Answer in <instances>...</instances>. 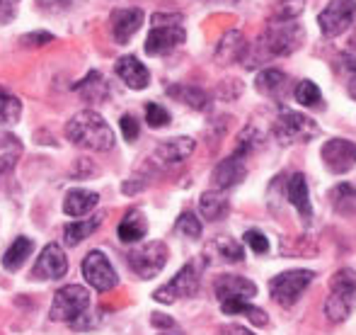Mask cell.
Wrapping results in <instances>:
<instances>
[{
    "label": "cell",
    "mask_w": 356,
    "mask_h": 335,
    "mask_svg": "<svg viewBox=\"0 0 356 335\" xmlns=\"http://www.w3.org/2000/svg\"><path fill=\"white\" fill-rule=\"evenodd\" d=\"M83 277L95 292H112L119 284L117 270L102 251H90L83 258Z\"/></svg>",
    "instance_id": "ba28073f"
},
{
    "label": "cell",
    "mask_w": 356,
    "mask_h": 335,
    "mask_svg": "<svg viewBox=\"0 0 356 335\" xmlns=\"http://www.w3.org/2000/svg\"><path fill=\"white\" fill-rule=\"evenodd\" d=\"M342 68L352 78H356V54H344V56H342Z\"/></svg>",
    "instance_id": "7bdbcfd3"
},
{
    "label": "cell",
    "mask_w": 356,
    "mask_h": 335,
    "mask_svg": "<svg viewBox=\"0 0 356 335\" xmlns=\"http://www.w3.org/2000/svg\"><path fill=\"white\" fill-rule=\"evenodd\" d=\"M213 289L218 302H228V299H248L250 302L252 297H257V284L240 274H220Z\"/></svg>",
    "instance_id": "5bb4252c"
},
{
    "label": "cell",
    "mask_w": 356,
    "mask_h": 335,
    "mask_svg": "<svg viewBox=\"0 0 356 335\" xmlns=\"http://www.w3.org/2000/svg\"><path fill=\"white\" fill-rule=\"evenodd\" d=\"M75 90H80V93L85 95L88 100H102L104 95H107V85H104V78L99 76L97 71L90 73L85 81H80L75 85Z\"/></svg>",
    "instance_id": "d6a6232c"
},
{
    "label": "cell",
    "mask_w": 356,
    "mask_h": 335,
    "mask_svg": "<svg viewBox=\"0 0 356 335\" xmlns=\"http://www.w3.org/2000/svg\"><path fill=\"white\" fill-rule=\"evenodd\" d=\"M293 95L298 100V104H303V107H320L323 104V93H320V88L313 81H300L296 85Z\"/></svg>",
    "instance_id": "1f68e13d"
},
{
    "label": "cell",
    "mask_w": 356,
    "mask_h": 335,
    "mask_svg": "<svg viewBox=\"0 0 356 335\" xmlns=\"http://www.w3.org/2000/svg\"><path fill=\"white\" fill-rule=\"evenodd\" d=\"M259 141H262V134L257 132L254 127H248L243 134H240V141H238V148H235V153L238 156H250V153L254 151V148L259 146Z\"/></svg>",
    "instance_id": "e575fe53"
},
{
    "label": "cell",
    "mask_w": 356,
    "mask_h": 335,
    "mask_svg": "<svg viewBox=\"0 0 356 335\" xmlns=\"http://www.w3.org/2000/svg\"><path fill=\"white\" fill-rule=\"evenodd\" d=\"M349 95L356 100V78H352V83H349Z\"/></svg>",
    "instance_id": "bcb514c9"
},
{
    "label": "cell",
    "mask_w": 356,
    "mask_h": 335,
    "mask_svg": "<svg viewBox=\"0 0 356 335\" xmlns=\"http://www.w3.org/2000/svg\"><path fill=\"white\" fill-rule=\"evenodd\" d=\"M230 212V204H228V197L220 194L218 189H209L199 197V214H202L207 221H220L225 219Z\"/></svg>",
    "instance_id": "7402d4cb"
},
{
    "label": "cell",
    "mask_w": 356,
    "mask_h": 335,
    "mask_svg": "<svg viewBox=\"0 0 356 335\" xmlns=\"http://www.w3.org/2000/svg\"><path fill=\"white\" fill-rule=\"evenodd\" d=\"M22 114V102L13 93L0 88V124H15Z\"/></svg>",
    "instance_id": "4dcf8cb0"
},
{
    "label": "cell",
    "mask_w": 356,
    "mask_h": 335,
    "mask_svg": "<svg viewBox=\"0 0 356 335\" xmlns=\"http://www.w3.org/2000/svg\"><path fill=\"white\" fill-rule=\"evenodd\" d=\"M177 231L187 238H202V221L194 212H184L177 219Z\"/></svg>",
    "instance_id": "836d02e7"
},
{
    "label": "cell",
    "mask_w": 356,
    "mask_h": 335,
    "mask_svg": "<svg viewBox=\"0 0 356 335\" xmlns=\"http://www.w3.org/2000/svg\"><path fill=\"white\" fill-rule=\"evenodd\" d=\"M245 175H248V166H245V158L233 153V156L223 158L218 166L213 168V185L218 189L235 187L238 182H243Z\"/></svg>",
    "instance_id": "e0dca14e"
},
{
    "label": "cell",
    "mask_w": 356,
    "mask_h": 335,
    "mask_svg": "<svg viewBox=\"0 0 356 335\" xmlns=\"http://www.w3.org/2000/svg\"><path fill=\"white\" fill-rule=\"evenodd\" d=\"M34 251V241L27 236H19L13 241V246L8 248V253H5L3 258V267L8 270V272H15V270H19L24 265V260L32 255Z\"/></svg>",
    "instance_id": "83f0119b"
},
{
    "label": "cell",
    "mask_w": 356,
    "mask_h": 335,
    "mask_svg": "<svg viewBox=\"0 0 356 335\" xmlns=\"http://www.w3.org/2000/svg\"><path fill=\"white\" fill-rule=\"evenodd\" d=\"M143 10L141 8H122L112 13V34L117 44H129L134 34L143 24Z\"/></svg>",
    "instance_id": "9a60e30c"
},
{
    "label": "cell",
    "mask_w": 356,
    "mask_h": 335,
    "mask_svg": "<svg viewBox=\"0 0 356 335\" xmlns=\"http://www.w3.org/2000/svg\"><path fill=\"white\" fill-rule=\"evenodd\" d=\"M225 333L228 335H254L252 331H248V328H243V326H230V328H225Z\"/></svg>",
    "instance_id": "f6af8a7d"
},
{
    "label": "cell",
    "mask_w": 356,
    "mask_h": 335,
    "mask_svg": "<svg viewBox=\"0 0 356 335\" xmlns=\"http://www.w3.org/2000/svg\"><path fill=\"white\" fill-rule=\"evenodd\" d=\"M305 39V29L298 22H269L259 37V47L267 49L269 56H291L298 52Z\"/></svg>",
    "instance_id": "7a4b0ae2"
},
{
    "label": "cell",
    "mask_w": 356,
    "mask_h": 335,
    "mask_svg": "<svg viewBox=\"0 0 356 335\" xmlns=\"http://www.w3.org/2000/svg\"><path fill=\"white\" fill-rule=\"evenodd\" d=\"M245 52H248V42H245L243 32L238 29H230L225 32V37L220 39V44L216 47V59L220 63H235L240 59H245Z\"/></svg>",
    "instance_id": "ffe728a7"
},
{
    "label": "cell",
    "mask_w": 356,
    "mask_h": 335,
    "mask_svg": "<svg viewBox=\"0 0 356 335\" xmlns=\"http://www.w3.org/2000/svg\"><path fill=\"white\" fill-rule=\"evenodd\" d=\"M245 243H248V246L252 248V253H257V255H267L269 253L267 236H264L262 231H257V228H250V231L245 233Z\"/></svg>",
    "instance_id": "8d00e7d4"
},
{
    "label": "cell",
    "mask_w": 356,
    "mask_h": 335,
    "mask_svg": "<svg viewBox=\"0 0 356 335\" xmlns=\"http://www.w3.org/2000/svg\"><path fill=\"white\" fill-rule=\"evenodd\" d=\"M220 311L225 316H248L254 326H267V313L262 309H257L254 304H250L248 299H228V302H220Z\"/></svg>",
    "instance_id": "cb8c5ba5"
},
{
    "label": "cell",
    "mask_w": 356,
    "mask_h": 335,
    "mask_svg": "<svg viewBox=\"0 0 356 335\" xmlns=\"http://www.w3.org/2000/svg\"><path fill=\"white\" fill-rule=\"evenodd\" d=\"M207 251L211 253V255H216L218 260H223V263H243V260H245L243 243L235 241V238H230V236L213 238V241L209 243Z\"/></svg>",
    "instance_id": "d4e9b609"
},
{
    "label": "cell",
    "mask_w": 356,
    "mask_h": 335,
    "mask_svg": "<svg viewBox=\"0 0 356 335\" xmlns=\"http://www.w3.org/2000/svg\"><path fill=\"white\" fill-rule=\"evenodd\" d=\"M286 199L296 207V212L300 214L305 226L313 224V207H310V192H308V180L303 173H293L286 185Z\"/></svg>",
    "instance_id": "2e32d148"
},
{
    "label": "cell",
    "mask_w": 356,
    "mask_h": 335,
    "mask_svg": "<svg viewBox=\"0 0 356 335\" xmlns=\"http://www.w3.org/2000/svg\"><path fill=\"white\" fill-rule=\"evenodd\" d=\"M325 168L334 175H344L356 166V143L349 139H330L320 148Z\"/></svg>",
    "instance_id": "30bf717a"
},
{
    "label": "cell",
    "mask_w": 356,
    "mask_h": 335,
    "mask_svg": "<svg viewBox=\"0 0 356 335\" xmlns=\"http://www.w3.org/2000/svg\"><path fill=\"white\" fill-rule=\"evenodd\" d=\"M330 292L337 297L347 299V302L356 304V272L352 267H342L334 272V277L330 279Z\"/></svg>",
    "instance_id": "f1b7e54d"
},
{
    "label": "cell",
    "mask_w": 356,
    "mask_h": 335,
    "mask_svg": "<svg viewBox=\"0 0 356 335\" xmlns=\"http://www.w3.org/2000/svg\"><path fill=\"white\" fill-rule=\"evenodd\" d=\"M90 309V292L80 284H68L54 294L49 316L51 321H68L73 323L78 316H83Z\"/></svg>",
    "instance_id": "5b68a950"
},
{
    "label": "cell",
    "mask_w": 356,
    "mask_h": 335,
    "mask_svg": "<svg viewBox=\"0 0 356 335\" xmlns=\"http://www.w3.org/2000/svg\"><path fill=\"white\" fill-rule=\"evenodd\" d=\"M150 321H153V326H155V328H172V326H175L172 318L163 316V313H153V318H150Z\"/></svg>",
    "instance_id": "ee69618b"
},
{
    "label": "cell",
    "mask_w": 356,
    "mask_h": 335,
    "mask_svg": "<svg viewBox=\"0 0 356 335\" xmlns=\"http://www.w3.org/2000/svg\"><path fill=\"white\" fill-rule=\"evenodd\" d=\"M168 258H170V251L165 243L150 241V243H145V246L129 253V267L141 279H153L163 272V267L168 265Z\"/></svg>",
    "instance_id": "52a82bcc"
},
{
    "label": "cell",
    "mask_w": 356,
    "mask_h": 335,
    "mask_svg": "<svg viewBox=\"0 0 356 335\" xmlns=\"http://www.w3.org/2000/svg\"><path fill=\"white\" fill-rule=\"evenodd\" d=\"M168 95L175 100H179V102L189 104L192 109H207L209 107V95L207 90L197 88V85H172V88H168Z\"/></svg>",
    "instance_id": "4316f807"
},
{
    "label": "cell",
    "mask_w": 356,
    "mask_h": 335,
    "mask_svg": "<svg viewBox=\"0 0 356 335\" xmlns=\"http://www.w3.org/2000/svg\"><path fill=\"white\" fill-rule=\"evenodd\" d=\"M73 0H37V5L44 13H63V10L71 8Z\"/></svg>",
    "instance_id": "ab89813d"
},
{
    "label": "cell",
    "mask_w": 356,
    "mask_h": 335,
    "mask_svg": "<svg viewBox=\"0 0 356 335\" xmlns=\"http://www.w3.org/2000/svg\"><path fill=\"white\" fill-rule=\"evenodd\" d=\"M114 71H117V76L131 90H143V88H148V83H150L148 68H145L136 56H122L117 61V66H114Z\"/></svg>",
    "instance_id": "ac0fdd59"
},
{
    "label": "cell",
    "mask_w": 356,
    "mask_h": 335,
    "mask_svg": "<svg viewBox=\"0 0 356 335\" xmlns=\"http://www.w3.org/2000/svg\"><path fill=\"white\" fill-rule=\"evenodd\" d=\"M199 284H202V267H199V263H187L168 284L155 289L153 299L160 304H172L177 299L194 297L199 292Z\"/></svg>",
    "instance_id": "8992f818"
},
{
    "label": "cell",
    "mask_w": 356,
    "mask_h": 335,
    "mask_svg": "<svg viewBox=\"0 0 356 335\" xmlns=\"http://www.w3.org/2000/svg\"><path fill=\"white\" fill-rule=\"evenodd\" d=\"M117 233H119V241L122 243H138L141 238H145V233H148V221H145L141 209L127 212V217H124L122 224H119Z\"/></svg>",
    "instance_id": "44dd1931"
},
{
    "label": "cell",
    "mask_w": 356,
    "mask_h": 335,
    "mask_svg": "<svg viewBox=\"0 0 356 335\" xmlns=\"http://www.w3.org/2000/svg\"><path fill=\"white\" fill-rule=\"evenodd\" d=\"M68 272V258L58 243H49L32 267L34 279H61Z\"/></svg>",
    "instance_id": "7c38bea8"
},
{
    "label": "cell",
    "mask_w": 356,
    "mask_h": 335,
    "mask_svg": "<svg viewBox=\"0 0 356 335\" xmlns=\"http://www.w3.org/2000/svg\"><path fill=\"white\" fill-rule=\"evenodd\" d=\"M97 202H99L97 192L75 187L66 194V199H63V212H66L68 217H85V214H90L97 207Z\"/></svg>",
    "instance_id": "d6986e66"
},
{
    "label": "cell",
    "mask_w": 356,
    "mask_h": 335,
    "mask_svg": "<svg viewBox=\"0 0 356 335\" xmlns=\"http://www.w3.org/2000/svg\"><path fill=\"white\" fill-rule=\"evenodd\" d=\"M145 122H148V127H153V129L168 127L170 112L165 107H160L158 102H148L145 104Z\"/></svg>",
    "instance_id": "d590c367"
},
{
    "label": "cell",
    "mask_w": 356,
    "mask_h": 335,
    "mask_svg": "<svg viewBox=\"0 0 356 335\" xmlns=\"http://www.w3.org/2000/svg\"><path fill=\"white\" fill-rule=\"evenodd\" d=\"M66 137L75 146H83L88 151H109L114 146V132L102 114L95 109H83L73 114L71 122L66 124Z\"/></svg>",
    "instance_id": "6da1fadb"
},
{
    "label": "cell",
    "mask_w": 356,
    "mask_h": 335,
    "mask_svg": "<svg viewBox=\"0 0 356 335\" xmlns=\"http://www.w3.org/2000/svg\"><path fill=\"white\" fill-rule=\"evenodd\" d=\"M102 214H95L90 219H83V221H71L66 228H63V238H66L68 246H78L85 238H90L99 226H102Z\"/></svg>",
    "instance_id": "484cf974"
},
{
    "label": "cell",
    "mask_w": 356,
    "mask_h": 335,
    "mask_svg": "<svg viewBox=\"0 0 356 335\" xmlns=\"http://www.w3.org/2000/svg\"><path fill=\"white\" fill-rule=\"evenodd\" d=\"M315 272L313 270H286V272L272 277L269 282V292L272 299L282 306H293L300 297H303L305 289L313 284Z\"/></svg>",
    "instance_id": "277c9868"
},
{
    "label": "cell",
    "mask_w": 356,
    "mask_h": 335,
    "mask_svg": "<svg viewBox=\"0 0 356 335\" xmlns=\"http://www.w3.org/2000/svg\"><path fill=\"white\" fill-rule=\"evenodd\" d=\"M320 32L325 37H339L356 24V0H330L327 8L318 15Z\"/></svg>",
    "instance_id": "9c48e42d"
},
{
    "label": "cell",
    "mask_w": 356,
    "mask_h": 335,
    "mask_svg": "<svg viewBox=\"0 0 356 335\" xmlns=\"http://www.w3.org/2000/svg\"><path fill=\"white\" fill-rule=\"evenodd\" d=\"M19 42H22L24 47H44V44L54 42V34H49V32H29V34H24Z\"/></svg>",
    "instance_id": "f35d334b"
},
{
    "label": "cell",
    "mask_w": 356,
    "mask_h": 335,
    "mask_svg": "<svg viewBox=\"0 0 356 335\" xmlns=\"http://www.w3.org/2000/svg\"><path fill=\"white\" fill-rule=\"evenodd\" d=\"M197 148V141L189 137H175V139H168V141H160L153 151V158L155 163L160 166H179L184 163L189 156L194 153Z\"/></svg>",
    "instance_id": "4fadbf2b"
},
{
    "label": "cell",
    "mask_w": 356,
    "mask_h": 335,
    "mask_svg": "<svg viewBox=\"0 0 356 335\" xmlns=\"http://www.w3.org/2000/svg\"><path fill=\"white\" fill-rule=\"evenodd\" d=\"M160 335H165V333H160Z\"/></svg>",
    "instance_id": "7dc6e473"
},
{
    "label": "cell",
    "mask_w": 356,
    "mask_h": 335,
    "mask_svg": "<svg viewBox=\"0 0 356 335\" xmlns=\"http://www.w3.org/2000/svg\"><path fill=\"white\" fill-rule=\"evenodd\" d=\"M158 24H182V15H177V13H172V15L155 13L153 15V27H158Z\"/></svg>",
    "instance_id": "b9f144b4"
},
{
    "label": "cell",
    "mask_w": 356,
    "mask_h": 335,
    "mask_svg": "<svg viewBox=\"0 0 356 335\" xmlns=\"http://www.w3.org/2000/svg\"><path fill=\"white\" fill-rule=\"evenodd\" d=\"M305 10V0H277L272 10L274 22H296Z\"/></svg>",
    "instance_id": "f546056e"
},
{
    "label": "cell",
    "mask_w": 356,
    "mask_h": 335,
    "mask_svg": "<svg viewBox=\"0 0 356 335\" xmlns=\"http://www.w3.org/2000/svg\"><path fill=\"white\" fill-rule=\"evenodd\" d=\"M184 39H187V32L182 24H158L148 32L143 49L148 56H163V54L177 49L179 44H184Z\"/></svg>",
    "instance_id": "8fae6325"
},
{
    "label": "cell",
    "mask_w": 356,
    "mask_h": 335,
    "mask_svg": "<svg viewBox=\"0 0 356 335\" xmlns=\"http://www.w3.org/2000/svg\"><path fill=\"white\" fill-rule=\"evenodd\" d=\"M19 0H0V24H8L17 15Z\"/></svg>",
    "instance_id": "60d3db41"
},
{
    "label": "cell",
    "mask_w": 356,
    "mask_h": 335,
    "mask_svg": "<svg viewBox=\"0 0 356 335\" xmlns=\"http://www.w3.org/2000/svg\"><path fill=\"white\" fill-rule=\"evenodd\" d=\"M119 127H122V134L127 141H136L138 139V122L131 114H124V117L119 119Z\"/></svg>",
    "instance_id": "74e56055"
},
{
    "label": "cell",
    "mask_w": 356,
    "mask_h": 335,
    "mask_svg": "<svg viewBox=\"0 0 356 335\" xmlns=\"http://www.w3.org/2000/svg\"><path fill=\"white\" fill-rule=\"evenodd\" d=\"M318 124L310 119L308 114H300L296 109H282L272 127V134L282 146H291V143H308L318 137Z\"/></svg>",
    "instance_id": "3957f363"
},
{
    "label": "cell",
    "mask_w": 356,
    "mask_h": 335,
    "mask_svg": "<svg viewBox=\"0 0 356 335\" xmlns=\"http://www.w3.org/2000/svg\"><path fill=\"white\" fill-rule=\"evenodd\" d=\"M257 93L267 95V98H282L289 88V76L279 68H267V71L257 73V81H254Z\"/></svg>",
    "instance_id": "603a6c76"
}]
</instances>
